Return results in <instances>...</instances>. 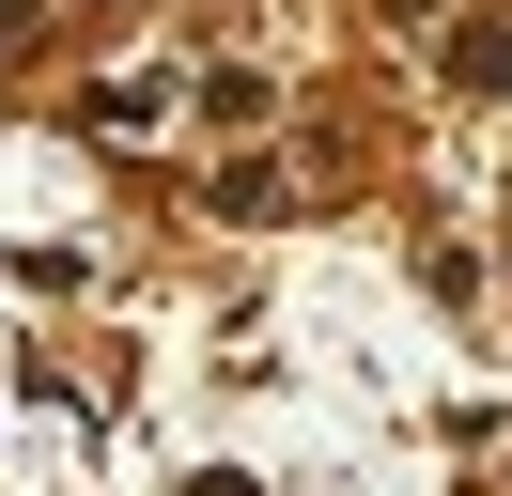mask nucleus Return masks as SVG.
Masks as SVG:
<instances>
[{
    "label": "nucleus",
    "instance_id": "obj_1",
    "mask_svg": "<svg viewBox=\"0 0 512 496\" xmlns=\"http://www.w3.org/2000/svg\"><path fill=\"white\" fill-rule=\"evenodd\" d=\"M450 78H466V93H512V16H466V31H450Z\"/></svg>",
    "mask_w": 512,
    "mask_h": 496
},
{
    "label": "nucleus",
    "instance_id": "obj_2",
    "mask_svg": "<svg viewBox=\"0 0 512 496\" xmlns=\"http://www.w3.org/2000/svg\"><path fill=\"white\" fill-rule=\"evenodd\" d=\"M16 16H32V0H0V31H16Z\"/></svg>",
    "mask_w": 512,
    "mask_h": 496
}]
</instances>
